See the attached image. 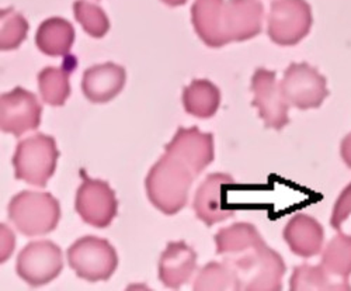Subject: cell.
Returning a JSON list of instances; mask_svg holds the SVG:
<instances>
[{"instance_id":"6da1fadb","label":"cell","mask_w":351,"mask_h":291,"mask_svg":"<svg viewBox=\"0 0 351 291\" xmlns=\"http://www.w3.org/2000/svg\"><path fill=\"white\" fill-rule=\"evenodd\" d=\"M223 257L233 275L235 290L278 291L282 288L285 264L265 240Z\"/></svg>"},{"instance_id":"7a4b0ae2","label":"cell","mask_w":351,"mask_h":291,"mask_svg":"<svg viewBox=\"0 0 351 291\" xmlns=\"http://www.w3.org/2000/svg\"><path fill=\"white\" fill-rule=\"evenodd\" d=\"M194 179L193 172L182 161L165 152L145 179L146 194L159 211L174 216L186 207Z\"/></svg>"},{"instance_id":"3957f363","label":"cell","mask_w":351,"mask_h":291,"mask_svg":"<svg viewBox=\"0 0 351 291\" xmlns=\"http://www.w3.org/2000/svg\"><path fill=\"white\" fill-rule=\"evenodd\" d=\"M9 218L25 237L52 232L61 218V206L51 193L21 191L9 205Z\"/></svg>"},{"instance_id":"277c9868","label":"cell","mask_w":351,"mask_h":291,"mask_svg":"<svg viewBox=\"0 0 351 291\" xmlns=\"http://www.w3.org/2000/svg\"><path fill=\"white\" fill-rule=\"evenodd\" d=\"M58 158L60 151L51 135L38 132L20 141L13 156L16 179L45 187L56 170Z\"/></svg>"},{"instance_id":"5b68a950","label":"cell","mask_w":351,"mask_h":291,"mask_svg":"<svg viewBox=\"0 0 351 291\" xmlns=\"http://www.w3.org/2000/svg\"><path fill=\"white\" fill-rule=\"evenodd\" d=\"M68 261L77 277L96 283L106 281L114 275L119 256L107 240L89 235L77 240L68 249Z\"/></svg>"},{"instance_id":"8992f818","label":"cell","mask_w":351,"mask_h":291,"mask_svg":"<svg viewBox=\"0 0 351 291\" xmlns=\"http://www.w3.org/2000/svg\"><path fill=\"white\" fill-rule=\"evenodd\" d=\"M267 23V34L273 43L292 47L308 36L313 17L305 0H274Z\"/></svg>"},{"instance_id":"52a82bcc","label":"cell","mask_w":351,"mask_h":291,"mask_svg":"<svg viewBox=\"0 0 351 291\" xmlns=\"http://www.w3.org/2000/svg\"><path fill=\"white\" fill-rule=\"evenodd\" d=\"M285 100L300 110L317 108L328 97V82L306 62L291 64L280 83Z\"/></svg>"},{"instance_id":"ba28073f","label":"cell","mask_w":351,"mask_h":291,"mask_svg":"<svg viewBox=\"0 0 351 291\" xmlns=\"http://www.w3.org/2000/svg\"><path fill=\"white\" fill-rule=\"evenodd\" d=\"M62 269V251L52 241H36L25 245L16 264L17 275L33 287L48 284L60 276Z\"/></svg>"},{"instance_id":"9c48e42d","label":"cell","mask_w":351,"mask_h":291,"mask_svg":"<svg viewBox=\"0 0 351 291\" xmlns=\"http://www.w3.org/2000/svg\"><path fill=\"white\" fill-rule=\"evenodd\" d=\"M76 191L75 210L80 218L95 228H107L117 216L119 201L106 181L86 178Z\"/></svg>"},{"instance_id":"30bf717a","label":"cell","mask_w":351,"mask_h":291,"mask_svg":"<svg viewBox=\"0 0 351 291\" xmlns=\"http://www.w3.org/2000/svg\"><path fill=\"white\" fill-rule=\"evenodd\" d=\"M235 186V179L226 173H211L198 186L193 207L198 220L213 226L233 216L229 206V191Z\"/></svg>"},{"instance_id":"8fae6325","label":"cell","mask_w":351,"mask_h":291,"mask_svg":"<svg viewBox=\"0 0 351 291\" xmlns=\"http://www.w3.org/2000/svg\"><path fill=\"white\" fill-rule=\"evenodd\" d=\"M252 92L254 95L252 104L257 107L258 115L267 128L282 130L288 123V107L281 86L277 83L274 71L258 68L252 78Z\"/></svg>"},{"instance_id":"7c38bea8","label":"cell","mask_w":351,"mask_h":291,"mask_svg":"<svg viewBox=\"0 0 351 291\" xmlns=\"http://www.w3.org/2000/svg\"><path fill=\"white\" fill-rule=\"evenodd\" d=\"M0 107V127L3 132L21 137L28 131L37 130L41 124L43 107L37 96L20 86L2 95Z\"/></svg>"},{"instance_id":"4fadbf2b","label":"cell","mask_w":351,"mask_h":291,"mask_svg":"<svg viewBox=\"0 0 351 291\" xmlns=\"http://www.w3.org/2000/svg\"><path fill=\"white\" fill-rule=\"evenodd\" d=\"M165 152L182 161L197 178L214 161V135L199 131L198 127H180L166 143Z\"/></svg>"},{"instance_id":"5bb4252c","label":"cell","mask_w":351,"mask_h":291,"mask_svg":"<svg viewBox=\"0 0 351 291\" xmlns=\"http://www.w3.org/2000/svg\"><path fill=\"white\" fill-rule=\"evenodd\" d=\"M265 8L258 0H228L223 9V28L229 43H242L261 33Z\"/></svg>"},{"instance_id":"9a60e30c","label":"cell","mask_w":351,"mask_h":291,"mask_svg":"<svg viewBox=\"0 0 351 291\" xmlns=\"http://www.w3.org/2000/svg\"><path fill=\"white\" fill-rule=\"evenodd\" d=\"M127 82L124 67L106 62L86 69L82 79V91L92 103H108L119 96Z\"/></svg>"},{"instance_id":"2e32d148","label":"cell","mask_w":351,"mask_h":291,"mask_svg":"<svg viewBox=\"0 0 351 291\" xmlns=\"http://www.w3.org/2000/svg\"><path fill=\"white\" fill-rule=\"evenodd\" d=\"M197 269V253L184 241L170 242L159 259V279L169 288L184 286Z\"/></svg>"},{"instance_id":"e0dca14e","label":"cell","mask_w":351,"mask_h":291,"mask_svg":"<svg viewBox=\"0 0 351 291\" xmlns=\"http://www.w3.org/2000/svg\"><path fill=\"white\" fill-rule=\"evenodd\" d=\"M225 0H195L191 8V21L197 36L211 48L229 44L223 28Z\"/></svg>"},{"instance_id":"ac0fdd59","label":"cell","mask_w":351,"mask_h":291,"mask_svg":"<svg viewBox=\"0 0 351 291\" xmlns=\"http://www.w3.org/2000/svg\"><path fill=\"white\" fill-rule=\"evenodd\" d=\"M284 240L295 255L301 257H312L322 251L325 232L315 218L305 214H297L287 224Z\"/></svg>"},{"instance_id":"d6986e66","label":"cell","mask_w":351,"mask_h":291,"mask_svg":"<svg viewBox=\"0 0 351 291\" xmlns=\"http://www.w3.org/2000/svg\"><path fill=\"white\" fill-rule=\"evenodd\" d=\"M77 67L73 55H66L61 67H47L38 73V87L44 103L49 106H64L71 96V75Z\"/></svg>"},{"instance_id":"ffe728a7","label":"cell","mask_w":351,"mask_h":291,"mask_svg":"<svg viewBox=\"0 0 351 291\" xmlns=\"http://www.w3.org/2000/svg\"><path fill=\"white\" fill-rule=\"evenodd\" d=\"M75 43L73 25L61 17H51L41 23L36 44L47 56H66Z\"/></svg>"},{"instance_id":"44dd1931","label":"cell","mask_w":351,"mask_h":291,"mask_svg":"<svg viewBox=\"0 0 351 291\" xmlns=\"http://www.w3.org/2000/svg\"><path fill=\"white\" fill-rule=\"evenodd\" d=\"M320 266L344 290H351L348 284V276L351 275V237L339 232L322 255Z\"/></svg>"},{"instance_id":"7402d4cb","label":"cell","mask_w":351,"mask_h":291,"mask_svg":"<svg viewBox=\"0 0 351 291\" xmlns=\"http://www.w3.org/2000/svg\"><path fill=\"white\" fill-rule=\"evenodd\" d=\"M183 104L186 111L194 117L210 119L221 104V92L213 82L195 79L184 87Z\"/></svg>"},{"instance_id":"603a6c76","label":"cell","mask_w":351,"mask_h":291,"mask_svg":"<svg viewBox=\"0 0 351 291\" xmlns=\"http://www.w3.org/2000/svg\"><path fill=\"white\" fill-rule=\"evenodd\" d=\"M260 232L250 222H237L228 228H222L217 232L215 244L217 253L226 256L245 249L258 241H261Z\"/></svg>"},{"instance_id":"cb8c5ba5","label":"cell","mask_w":351,"mask_h":291,"mask_svg":"<svg viewBox=\"0 0 351 291\" xmlns=\"http://www.w3.org/2000/svg\"><path fill=\"white\" fill-rule=\"evenodd\" d=\"M289 288L292 291L306 290H344L339 283L329 277L322 266L301 265L294 269L289 280Z\"/></svg>"},{"instance_id":"d4e9b609","label":"cell","mask_w":351,"mask_h":291,"mask_svg":"<svg viewBox=\"0 0 351 291\" xmlns=\"http://www.w3.org/2000/svg\"><path fill=\"white\" fill-rule=\"evenodd\" d=\"M73 13L77 23H80L83 30L89 36L101 38L108 33L110 20L100 6L86 0H76L73 3Z\"/></svg>"},{"instance_id":"484cf974","label":"cell","mask_w":351,"mask_h":291,"mask_svg":"<svg viewBox=\"0 0 351 291\" xmlns=\"http://www.w3.org/2000/svg\"><path fill=\"white\" fill-rule=\"evenodd\" d=\"M28 33L27 20L14 9L2 10V24H0V48L3 51L17 49Z\"/></svg>"},{"instance_id":"4316f807","label":"cell","mask_w":351,"mask_h":291,"mask_svg":"<svg viewBox=\"0 0 351 291\" xmlns=\"http://www.w3.org/2000/svg\"><path fill=\"white\" fill-rule=\"evenodd\" d=\"M195 291H214V290H235V281L229 266L218 261L204 266L194 280Z\"/></svg>"},{"instance_id":"83f0119b","label":"cell","mask_w":351,"mask_h":291,"mask_svg":"<svg viewBox=\"0 0 351 291\" xmlns=\"http://www.w3.org/2000/svg\"><path fill=\"white\" fill-rule=\"evenodd\" d=\"M348 216H351V183L341 191L340 197L336 201L330 220L332 226L340 231L341 224L348 218Z\"/></svg>"},{"instance_id":"f1b7e54d","label":"cell","mask_w":351,"mask_h":291,"mask_svg":"<svg viewBox=\"0 0 351 291\" xmlns=\"http://www.w3.org/2000/svg\"><path fill=\"white\" fill-rule=\"evenodd\" d=\"M2 231H3V253H2V261H6L8 260V256L12 255L13 252V246H14V234L6 228V225L3 224L2 226Z\"/></svg>"},{"instance_id":"f546056e","label":"cell","mask_w":351,"mask_h":291,"mask_svg":"<svg viewBox=\"0 0 351 291\" xmlns=\"http://www.w3.org/2000/svg\"><path fill=\"white\" fill-rule=\"evenodd\" d=\"M340 154L343 161L348 167H351V132L344 137L341 141V147H340Z\"/></svg>"},{"instance_id":"4dcf8cb0","label":"cell","mask_w":351,"mask_h":291,"mask_svg":"<svg viewBox=\"0 0 351 291\" xmlns=\"http://www.w3.org/2000/svg\"><path fill=\"white\" fill-rule=\"evenodd\" d=\"M163 3H166L167 6L176 8V6H183L187 3V0H162Z\"/></svg>"}]
</instances>
